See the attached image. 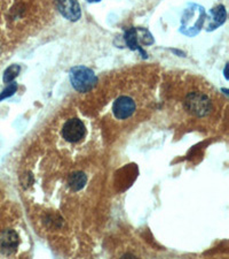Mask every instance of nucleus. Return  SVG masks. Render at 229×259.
Masks as SVG:
<instances>
[{"mask_svg": "<svg viewBox=\"0 0 229 259\" xmlns=\"http://www.w3.org/2000/svg\"><path fill=\"white\" fill-rule=\"evenodd\" d=\"M205 10L202 6L190 3L183 13L180 31L188 37H194L202 29L205 22Z\"/></svg>", "mask_w": 229, "mask_h": 259, "instance_id": "f257e3e1", "label": "nucleus"}, {"mask_svg": "<svg viewBox=\"0 0 229 259\" xmlns=\"http://www.w3.org/2000/svg\"><path fill=\"white\" fill-rule=\"evenodd\" d=\"M70 82L75 90L78 92H88L98 83V77L94 72L85 66H75L69 73Z\"/></svg>", "mask_w": 229, "mask_h": 259, "instance_id": "f03ea898", "label": "nucleus"}, {"mask_svg": "<svg viewBox=\"0 0 229 259\" xmlns=\"http://www.w3.org/2000/svg\"><path fill=\"white\" fill-rule=\"evenodd\" d=\"M185 106L190 114L200 117L207 115L212 109L209 97L200 92L189 93L186 98Z\"/></svg>", "mask_w": 229, "mask_h": 259, "instance_id": "7ed1b4c3", "label": "nucleus"}, {"mask_svg": "<svg viewBox=\"0 0 229 259\" xmlns=\"http://www.w3.org/2000/svg\"><path fill=\"white\" fill-rule=\"evenodd\" d=\"M86 134V127L82 120L77 117L69 119L62 128V137L69 143H77L82 141Z\"/></svg>", "mask_w": 229, "mask_h": 259, "instance_id": "20e7f679", "label": "nucleus"}, {"mask_svg": "<svg viewBox=\"0 0 229 259\" xmlns=\"http://www.w3.org/2000/svg\"><path fill=\"white\" fill-rule=\"evenodd\" d=\"M135 109H137V106H135L133 99L127 96H120L114 100L113 113L118 120H125L133 115Z\"/></svg>", "mask_w": 229, "mask_h": 259, "instance_id": "39448f33", "label": "nucleus"}, {"mask_svg": "<svg viewBox=\"0 0 229 259\" xmlns=\"http://www.w3.org/2000/svg\"><path fill=\"white\" fill-rule=\"evenodd\" d=\"M57 7L65 19L70 21H78L82 16L81 7L77 0H55Z\"/></svg>", "mask_w": 229, "mask_h": 259, "instance_id": "423d86ee", "label": "nucleus"}, {"mask_svg": "<svg viewBox=\"0 0 229 259\" xmlns=\"http://www.w3.org/2000/svg\"><path fill=\"white\" fill-rule=\"evenodd\" d=\"M19 245V236L14 230H6L0 235V250L5 255H12Z\"/></svg>", "mask_w": 229, "mask_h": 259, "instance_id": "0eeeda50", "label": "nucleus"}, {"mask_svg": "<svg viewBox=\"0 0 229 259\" xmlns=\"http://www.w3.org/2000/svg\"><path fill=\"white\" fill-rule=\"evenodd\" d=\"M210 15H211V22L209 26H207V30H213L218 28L221 24H224L226 22V19H227V12H226V8H225V6L223 5H219L217 7H214L210 10Z\"/></svg>", "mask_w": 229, "mask_h": 259, "instance_id": "6e6552de", "label": "nucleus"}, {"mask_svg": "<svg viewBox=\"0 0 229 259\" xmlns=\"http://www.w3.org/2000/svg\"><path fill=\"white\" fill-rule=\"evenodd\" d=\"M86 182H87V176L83 172H75L69 176L68 185L72 191H79L84 188Z\"/></svg>", "mask_w": 229, "mask_h": 259, "instance_id": "1a4fd4ad", "label": "nucleus"}, {"mask_svg": "<svg viewBox=\"0 0 229 259\" xmlns=\"http://www.w3.org/2000/svg\"><path fill=\"white\" fill-rule=\"evenodd\" d=\"M125 41H126V45L128 47L131 48V50H139L142 53V55L145 58V54L143 51H142V48L139 46V40H138V37H137V29L135 28H130L126 33H125Z\"/></svg>", "mask_w": 229, "mask_h": 259, "instance_id": "9d476101", "label": "nucleus"}, {"mask_svg": "<svg viewBox=\"0 0 229 259\" xmlns=\"http://www.w3.org/2000/svg\"><path fill=\"white\" fill-rule=\"evenodd\" d=\"M21 67L19 65H12L6 69L3 73V82L5 83H10L15 79L20 74Z\"/></svg>", "mask_w": 229, "mask_h": 259, "instance_id": "9b49d317", "label": "nucleus"}, {"mask_svg": "<svg viewBox=\"0 0 229 259\" xmlns=\"http://www.w3.org/2000/svg\"><path fill=\"white\" fill-rule=\"evenodd\" d=\"M137 37H138V40H140L143 45H149V44H152L154 43V38L150 34H149L148 30L145 29H137Z\"/></svg>", "mask_w": 229, "mask_h": 259, "instance_id": "f8f14e48", "label": "nucleus"}, {"mask_svg": "<svg viewBox=\"0 0 229 259\" xmlns=\"http://www.w3.org/2000/svg\"><path fill=\"white\" fill-rule=\"evenodd\" d=\"M17 90V83L15 82H10L8 85H7L6 89H3V91L0 93V100H3L8 97H12L14 93L16 92Z\"/></svg>", "mask_w": 229, "mask_h": 259, "instance_id": "ddd939ff", "label": "nucleus"}, {"mask_svg": "<svg viewBox=\"0 0 229 259\" xmlns=\"http://www.w3.org/2000/svg\"><path fill=\"white\" fill-rule=\"evenodd\" d=\"M225 77L228 79V65H226V67H225Z\"/></svg>", "mask_w": 229, "mask_h": 259, "instance_id": "4468645a", "label": "nucleus"}, {"mask_svg": "<svg viewBox=\"0 0 229 259\" xmlns=\"http://www.w3.org/2000/svg\"><path fill=\"white\" fill-rule=\"evenodd\" d=\"M88 2H99V1H101V0H87Z\"/></svg>", "mask_w": 229, "mask_h": 259, "instance_id": "2eb2a0df", "label": "nucleus"}]
</instances>
